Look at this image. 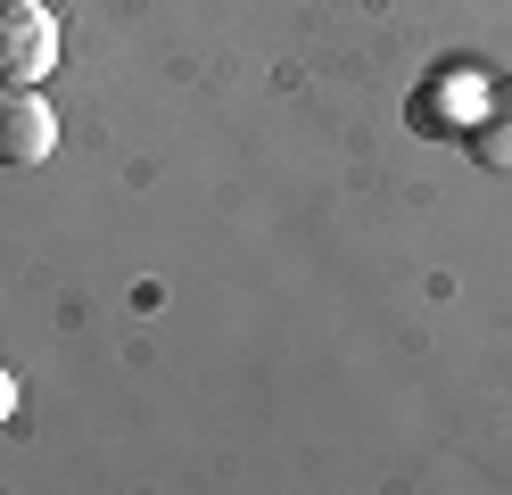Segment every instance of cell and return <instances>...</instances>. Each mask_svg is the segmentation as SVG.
<instances>
[{
	"label": "cell",
	"instance_id": "1",
	"mask_svg": "<svg viewBox=\"0 0 512 495\" xmlns=\"http://www.w3.org/2000/svg\"><path fill=\"white\" fill-rule=\"evenodd\" d=\"M58 66V9L50 0H0V91L42 83Z\"/></svg>",
	"mask_w": 512,
	"mask_h": 495
},
{
	"label": "cell",
	"instance_id": "2",
	"mask_svg": "<svg viewBox=\"0 0 512 495\" xmlns=\"http://www.w3.org/2000/svg\"><path fill=\"white\" fill-rule=\"evenodd\" d=\"M50 149H58V108L34 83L0 91V165H42Z\"/></svg>",
	"mask_w": 512,
	"mask_h": 495
},
{
	"label": "cell",
	"instance_id": "3",
	"mask_svg": "<svg viewBox=\"0 0 512 495\" xmlns=\"http://www.w3.org/2000/svg\"><path fill=\"white\" fill-rule=\"evenodd\" d=\"M463 141H471L479 165H496V174L512 165V83H496L488 99H479V116L463 124Z\"/></svg>",
	"mask_w": 512,
	"mask_h": 495
},
{
	"label": "cell",
	"instance_id": "4",
	"mask_svg": "<svg viewBox=\"0 0 512 495\" xmlns=\"http://www.w3.org/2000/svg\"><path fill=\"white\" fill-rule=\"evenodd\" d=\"M9 413H17V380L0 372V421H9Z\"/></svg>",
	"mask_w": 512,
	"mask_h": 495
}]
</instances>
